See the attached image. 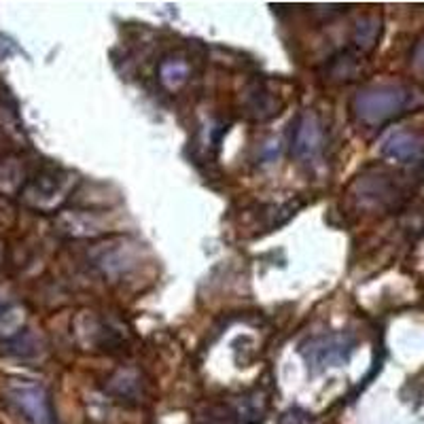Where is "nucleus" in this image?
<instances>
[{
	"label": "nucleus",
	"mask_w": 424,
	"mask_h": 424,
	"mask_svg": "<svg viewBox=\"0 0 424 424\" xmlns=\"http://www.w3.org/2000/svg\"><path fill=\"white\" fill-rule=\"evenodd\" d=\"M414 102V91L399 85H380L357 93L352 111L363 123L380 125L393 117L405 113Z\"/></svg>",
	"instance_id": "nucleus-1"
},
{
	"label": "nucleus",
	"mask_w": 424,
	"mask_h": 424,
	"mask_svg": "<svg viewBox=\"0 0 424 424\" xmlns=\"http://www.w3.org/2000/svg\"><path fill=\"white\" fill-rule=\"evenodd\" d=\"M357 348V337L348 331H331L308 337L301 341L299 355L308 365L312 375L323 373L327 367H341L346 365Z\"/></svg>",
	"instance_id": "nucleus-2"
},
{
	"label": "nucleus",
	"mask_w": 424,
	"mask_h": 424,
	"mask_svg": "<svg viewBox=\"0 0 424 424\" xmlns=\"http://www.w3.org/2000/svg\"><path fill=\"white\" fill-rule=\"evenodd\" d=\"M325 147L323 123L314 111H305L297 117L291 132V155L297 161H314Z\"/></svg>",
	"instance_id": "nucleus-3"
},
{
	"label": "nucleus",
	"mask_w": 424,
	"mask_h": 424,
	"mask_svg": "<svg viewBox=\"0 0 424 424\" xmlns=\"http://www.w3.org/2000/svg\"><path fill=\"white\" fill-rule=\"evenodd\" d=\"M382 155L403 166H422L424 163V136L414 132H395L382 143Z\"/></svg>",
	"instance_id": "nucleus-4"
},
{
	"label": "nucleus",
	"mask_w": 424,
	"mask_h": 424,
	"mask_svg": "<svg viewBox=\"0 0 424 424\" xmlns=\"http://www.w3.org/2000/svg\"><path fill=\"white\" fill-rule=\"evenodd\" d=\"M11 399L32 424H55L49 397L41 386H17L11 393Z\"/></svg>",
	"instance_id": "nucleus-5"
},
{
	"label": "nucleus",
	"mask_w": 424,
	"mask_h": 424,
	"mask_svg": "<svg viewBox=\"0 0 424 424\" xmlns=\"http://www.w3.org/2000/svg\"><path fill=\"white\" fill-rule=\"evenodd\" d=\"M187 75H189V66L183 60H179V57H170V60L161 62V66H159V81L168 89L181 87L187 81Z\"/></svg>",
	"instance_id": "nucleus-6"
},
{
	"label": "nucleus",
	"mask_w": 424,
	"mask_h": 424,
	"mask_svg": "<svg viewBox=\"0 0 424 424\" xmlns=\"http://www.w3.org/2000/svg\"><path fill=\"white\" fill-rule=\"evenodd\" d=\"M380 37V21L375 17H365L357 23V32H355V43L361 47L363 51L371 49Z\"/></svg>",
	"instance_id": "nucleus-7"
},
{
	"label": "nucleus",
	"mask_w": 424,
	"mask_h": 424,
	"mask_svg": "<svg viewBox=\"0 0 424 424\" xmlns=\"http://www.w3.org/2000/svg\"><path fill=\"white\" fill-rule=\"evenodd\" d=\"M355 73H357V57L350 53H341L339 57H333L331 68H329V75L335 81H348Z\"/></svg>",
	"instance_id": "nucleus-8"
},
{
	"label": "nucleus",
	"mask_w": 424,
	"mask_h": 424,
	"mask_svg": "<svg viewBox=\"0 0 424 424\" xmlns=\"http://www.w3.org/2000/svg\"><path fill=\"white\" fill-rule=\"evenodd\" d=\"M278 424H314V418H312V414L303 411L301 407H291L280 416Z\"/></svg>",
	"instance_id": "nucleus-9"
},
{
	"label": "nucleus",
	"mask_w": 424,
	"mask_h": 424,
	"mask_svg": "<svg viewBox=\"0 0 424 424\" xmlns=\"http://www.w3.org/2000/svg\"><path fill=\"white\" fill-rule=\"evenodd\" d=\"M414 57H416V60H414L416 66H418V68H424V43L418 45V49H416V55H414Z\"/></svg>",
	"instance_id": "nucleus-10"
},
{
	"label": "nucleus",
	"mask_w": 424,
	"mask_h": 424,
	"mask_svg": "<svg viewBox=\"0 0 424 424\" xmlns=\"http://www.w3.org/2000/svg\"><path fill=\"white\" fill-rule=\"evenodd\" d=\"M3 310H5V305H3V303H0V312H3Z\"/></svg>",
	"instance_id": "nucleus-11"
}]
</instances>
